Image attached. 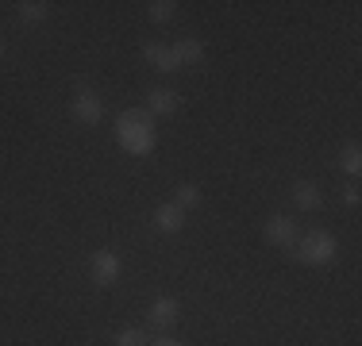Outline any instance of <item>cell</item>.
Masks as SVG:
<instances>
[{"instance_id": "6da1fadb", "label": "cell", "mask_w": 362, "mask_h": 346, "mask_svg": "<svg viewBox=\"0 0 362 346\" xmlns=\"http://www.w3.org/2000/svg\"><path fill=\"white\" fill-rule=\"evenodd\" d=\"M112 127H116V146L132 158H151L158 146V131H154V119L146 116V108H124Z\"/></svg>"}, {"instance_id": "7a4b0ae2", "label": "cell", "mask_w": 362, "mask_h": 346, "mask_svg": "<svg viewBox=\"0 0 362 346\" xmlns=\"http://www.w3.org/2000/svg\"><path fill=\"white\" fill-rule=\"evenodd\" d=\"M293 254H297L300 266H313V270H320V266H332L335 258H339V239H335L332 231H324V227H313L308 235L297 239Z\"/></svg>"}, {"instance_id": "3957f363", "label": "cell", "mask_w": 362, "mask_h": 346, "mask_svg": "<svg viewBox=\"0 0 362 346\" xmlns=\"http://www.w3.org/2000/svg\"><path fill=\"white\" fill-rule=\"evenodd\" d=\"M70 116H74V124H81V127H97L100 119H105V100H100V93L89 89V85H77V93L70 97Z\"/></svg>"}, {"instance_id": "277c9868", "label": "cell", "mask_w": 362, "mask_h": 346, "mask_svg": "<svg viewBox=\"0 0 362 346\" xmlns=\"http://www.w3.org/2000/svg\"><path fill=\"white\" fill-rule=\"evenodd\" d=\"M89 277L97 289H112V285L124 277V258L116 254V250H97V254L89 258Z\"/></svg>"}, {"instance_id": "5b68a950", "label": "cell", "mask_w": 362, "mask_h": 346, "mask_svg": "<svg viewBox=\"0 0 362 346\" xmlns=\"http://www.w3.org/2000/svg\"><path fill=\"white\" fill-rule=\"evenodd\" d=\"M262 239L270 242V246H278V250H293L297 239H300V227H297L293 215H270L266 227H262Z\"/></svg>"}, {"instance_id": "8992f818", "label": "cell", "mask_w": 362, "mask_h": 346, "mask_svg": "<svg viewBox=\"0 0 362 346\" xmlns=\"http://www.w3.org/2000/svg\"><path fill=\"white\" fill-rule=\"evenodd\" d=\"M181 319V300L177 297H154L151 308H146V323L154 331H174Z\"/></svg>"}, {"instance_id": "52a82bcc", "label": "cell", "mask_w": 362, "mask_h": 346, "mask_svg": "<svg viewBox=\"0 0 362 346\" xmlns=\"http://www.w3.org/2000/svg\"><path fill=\"white\" fill-rule=\"evenodd\" d=\"M181 108V93L170 89V85H154L146 89V116L151 119H170Z\"/></svg>"}, {"instance_id": "ba28073f", "label": "cell", "mask_w": 362, "mask_h": 346, "mask_svg": "<svg viewBox=\"0 0 362 346\" xmlns=\"http://www.w3.org/2000/svg\"><path fill=\"white\" fill-rule=\"evenodd\" d=\"M151 227L158 231V235H181L185 231V212L170 201V204H158L154 208V215H151Z\"/></svg>"}, {"instance_id": "9c48e42d", "label": "cell", "mask_w": 362, "mask_h": 346, "mask_svg": "<svg viewBox=\"0 0 362 346\" xmlns=\"http://www.w3.org/2000/svg\"><path fill=\"white\" fill-rule=\"evenodd\" d=\"M143 58H146V66H154L158 73H177V54H174V47H166V42H146L143 47Z\"/></svg>"}, {"instance_id": "30bf717a", "label": "cell", "mask_w": 362, "mask_h": 346, "mask_svg": "<svg viewBox=\"0 0 362 346\" xmlns=\"http://www.w3.org/2000/svg\"><path fill=\"white\" fill-rule=\"evenodd\" d=\"M293 208H297V212H320L324 208L320 185H316V181H297V185H293Z\"/></svg>"}, {"instance_id": "8fae6325", "label": "cell", "mask_w": 362, "mask_h": 346, "mask_svg": "<svg viewBox=\"0 0 362 346\" xmlns=\"http://www.w3.org/2000/svg\"><path fill=\"white\" fill-rule=\"evenodd\" d=\"M16 20H20L23 28H39V23L50 20V4L47 0H20V4H16Z\"/></svg>"}, {"instance_id": "7c38bea8", "label": "cell", "mask_w": 362, "mask_h": 346, "mask_svg": "<svg viewBox=\"0 0 362 346\" xmlns=\"http://www.w3.org/2000/svg\"><path fill=\"white\" fill-rule=\"evenodd\" d=\"M174 54H177L181 69H193V66L204 62V42L201 39H177L174 42Z\"/></svg>"}, {"instance_id": "4fadbf2b", "label": "cell", "mask_w": 362, "mask_h": 346, "mask_svg": "<svg viewBox=\"0 0 362 346\" xmlns=\"http://www.w3.org/2000/svg\"><path fill=\"white\" fill-rule=\"evenodd\" d=\"M339 169L347 173V177H358L362 173V146L358 143H343L339 146Z\"/></svg>"}, {"instance_id": "5bb4252c", "label": "cell", "mask_w": 362, "mask_h": 346, "mask_svg": "<svg viewBox=\"0 0 362 346\" xmlns=\"http://www.w3.org/2000/svg\"><path fill=\"white\" fill-rule=\"evenodd\" d=\"M174 204L181 208V212H189V208L201 204V189L193 185V181H181V185L174 189Z\"/></svg>"}, {"instance_id": "9a60e30c", "label": "cell", "mask_w": 362, "mask_h": 346, "mask_svg": "<svg viewBox=\"0 0 362 346\" xmlns=\"http://www.w3.org/2000/svg\"><path fill=\"white\" fill-rule=\"evenodd\" d=\"M174 16H177L174 0H151V4H146V20L151 23H170Z\"/></svg>"}, {"instance_id": "2e32d148", "label": "cell", "mask_w": 362, "mask_h": 346, "mask_svg": "<svg viewBox=\"0 0 362 346\" xmlns=\"http://www.w3.org/2000/svg\"><path fill=\"white\" fill-rule=\"evenodd\" d=\"M151 342V335L143 331V327H124V331H116V339L112 346H146Z\"/></svg>"}, {"instance_id": "e0dca14e", "label": "cell", "mask_w": 362, "mask_h": 346, "mask_svg": "<svg viewBox=\"0 0 362 346\" xmlns=\"http://www.w3.org/2000/svg\"><path fill=\"white\" fill-rule=\"evenodd\" d=\"M358 201H362V189L351 181V185H343V204L347 208H358Z\"/></svg>"}, {"instance_id": "ac0fdd59", "label": "cell", "mask_w": 362, "mask_h": 346, "mask_svg": "<svg viewBox=\"0 0 362 346\" xmlns=\"http://www.w3.org/2000/svg\"><path fill=\"white\" fill-rule=\"evenodd\" d=\"M146 346H185V342H181V339H170V335H154Z\"/></svg>"}, {"instance_id": "d6986e66", "label": "cell", "mask_w": 362, "mask_h": 346, "mask_svg": "<svg viewBox=\"0 0 362 346\" xmlns=\"http://www.w3.org/2000/svg\"><path fill=\"white\" fill-rule=\"evenodd\" d=\"M4 50H8V47H4V39H0V58H4Z\"/></svg>"}]
</instances>
